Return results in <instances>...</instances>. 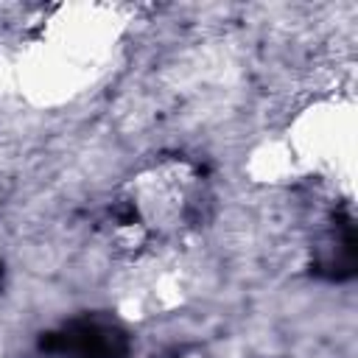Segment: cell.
<instances>
[{"instance_id":"obj_1","label":"cell","mask_w":358,"mask_h":358,"mask_svg":"<svg viewBox=\"0 0 358 358\" xmlns=\"http://www.w3.org/2000/svg\"><path fill=\"white\" fill-rule=\"evenodd\" d=\"M39 350L56 358H126L129 338L115 322L81 316L59 330L42 333Z\"/></svg>"},{"instance_id":"obj_2","label":"cell","mask_w":358,"mask_h":358,"mask_svg":"<svg viewBox=\"0 0 358 358\" xmlns=\"http://www.w3.org/2000/svg\"><path fill=\"white\" fill-rule=\"evenodd\" d=\"M0 277H3V263H0Z\"/></svg>"}]
</instances>
